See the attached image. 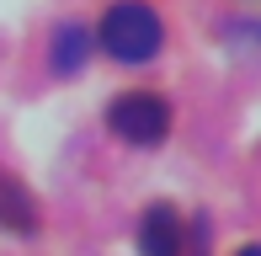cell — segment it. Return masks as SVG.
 <instances>
[{"instance_id":"cell-5","label":"cell","mask_w":261,"mask_h":256,"mask_svg":"<svg viewBox=\"0 0 261 256\" xmlns=\"http://www.w3.org/2000/svg\"><path fill=\"white\" fill-rule=\"evenodd\" d=\"M86 54H91V32L86 27H64L59 43H54V69L59 75H75V69L86 64Z\"/></svg>"},{"instance_id":"cell-3","label":"cell","mask_w":261,"mask_h":256,"mask_svg":"<svg viewBox=\"0 0 261 256\" xmlns=\"http://www.w3.org/2000/svg\"><path fill=\"white\" fill-rule=\"evenodd\" d=\"M139 251L144 256H181L187 240H181V214L171 203H155L144 219H139Z\"/></svg>"},{"instance_id":"cell-1","label":"cell","mask_w":261,"mask_h":256,"mask_svg":"<svg viewBox=\"0 0 261 256\" xmlns=\"http://www.w3.org/2000/svg\"><path fill=\"white\" fill-rule=\"evenodd\" d=\"M96 43L117 64H149L160 54V43H165V27H160V16L144 6V0H117V6L101 16Z\"/></svg>"},{"instance_id":"cell-4","label":"cell","mask_w":261,"mask_h":256,"mask_svg":"<svg viewBox=\"0 0 261 256\" xmlns=\"http://www.w3.org/2000/svg\"><path fill=\"white\" fill-rule=\"evenodd\" d=\"M0 229H16V235H32V229H38L32 192L21 187L16 176H6V171H0Z\"/></svg>"},{"instance_id":"cell-2","label":"cell","mask_w":261,"mask_h":256,"mask_svg":"<svg viewBox=\"0 0 261 256\" xmlns=\"http://www.w3.org/2000/svg\"><path fill=\"white\" fill-rule=\"evenodd\" d=\"M107 128L117 139H128V144H160L165 128H171V107L155 91H128V96H117L107 107Z\"/></svg>"},{"instance_id":"cell-6","label":"cell","mask_w":261,"mask_h":256,"mask_svg":"<svg viewBox=\"0 0 261 256\" xmlns=\"http://www.w3.org/2000/svg\"><path fill=\"white\" fill-rule=\"evenodd\" d=\"M240 256H261V246H245V251H240Z\"/></svg>"}]
</instances>
